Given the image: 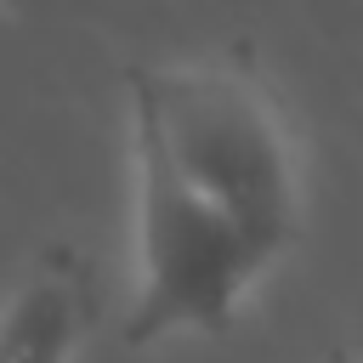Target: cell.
I'll list each match as a JSON object with an SVG mask.
<instances>
[{"instance_id":"cell-1","label":"cell","mask_w":363,"mask_h":363,"mask_svg":"<svg viewBox=\"0 0 363 363\" xmlns=\"http://www.w3.org/2000/svg\"><path fill=\"white\" fill-rule=\"evenodd\" d=\"M125 96L136 284L119 335L130 352L221 335L301 238L306 182L289 113L244 57L136 62Z\"/></svg>"},{"instance_id":"cell-2","label":"cell","mask_w":363,"mask_h":363,"mask_svg":"<svg viewBox=\"0 0 363 363\" xmlns=\"http://www.w3.org/2000/svg\"><path fill=\"white\" fill-rule=\"evenodd\" d=\"M96 323V278L74 244H51L0 295V363H74Z\"/></svg>"}]
</instances>
